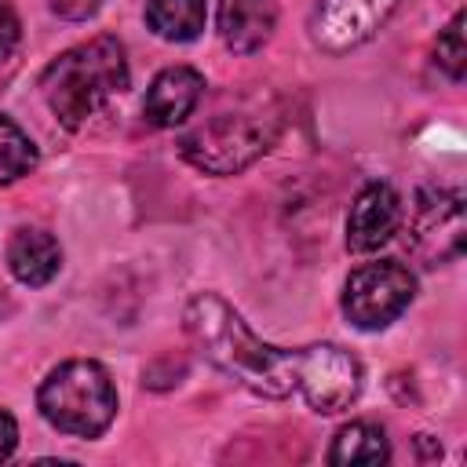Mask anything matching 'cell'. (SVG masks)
Returning <instances> with one entry per match:
<instances>
[{
	"label": "cell",
	"mask_w": 467,
	"mask_h": 467,
	"mask_svg": "<svg viewBox=\"0 0 467 467\" xmlns=\"http://www.w3.org/2000/svg\"><path fill=\"white\" fill-rule=\"evenodd\" d=\"M274 135L277 120L263 109L215 113L179 139V153L208 175H237L270 150Z\"/></svg>",
	"instance_id": "277c9868"
},
{
	"label": "cell",
	"mask_w": 467,
	"mask_h": 467,
	"mask_svg": "<svg viewBox=\"0 0 467 467\" xmlns=\"http://www.w3.org/2000/svg\"><path fill=\"white\" fill-rule=\"evenodd\" d=\"M434 62L445 69L449 80H463V69H467V44H463V11H456L449 18V26L438 33V44H434Z\"/></svg>",
	"instance_id": "2e32d148"
},
{
	"label": "cell",
	"mask_w": 467,
	"mask_h": 467,
	"mask_svg": "<svg viewBox=\"0 0 467 467\" xmlns=\"http://www.w3.org/2000/svg\"><path fill=\"white\" fill-rule=\"evenodd\" d=\"M15 445H18V423L7 409H0V460H7L15 452Z\"/></svg>",
	"instance_id": "d6986e66"
},
{
	"label": "cell",
	"mask_w": 467,
	"mask_h": 467,
	"mask_svg": "<svg viewBox=\"0 0 467 467\" xmlns=\"http://www.w3.org/2000/svg\"><path fill=\"white\" fill-rule=\"evenodd\" d=\"M208 18V0H146V26L171 44L201 36Z\"/></svg>",
	"instance_id": "5bb4252c"
},
{
	"label": "cell",
	"mask_w": 467,
	"mask_h": 467,
	"mask_svg": "<svg viewBox=\"0 0 467 467\" xmlns=\"http://www.w3.org/2000/svg\"><path fill=\"white\" fill-rule=\"evenodd\" d=\"M390 460V441L383 434V427L368 423V420H354L347 427H339V434L332 438L328 449V463L336 467H372V463H387Z\"/></svg>",
	"instance_id": "4fadbf2b"
},
{
	"label": "cell",
	"mask_w": 467,
	"mask_h": 467,
	"mask_svg": "<svg viewBox=\"0 0 467 467\" xmlns=\"http://www.w3.org/2000/svg\"><path fill=\"white\" fill-rule=\"evenodd\" d=\"M7 266H11V274H15L22 285L40 288V285H47V281L58 274V266H62V248H58V241H55L47 230L22 226V230H15V237H11V244H7Z\"/></svg>",
	"instance_id": "7c38bea8"
},
{
	"label": "cell",
	"mask_w": 467,
	"mask_h": 467,
	"mask_svg": "<svg viewBox=\"0 0 467 467\" xmlns=\"http://www.w3.org/2000/svg\"><path fill=\"white\" fill-rule=\"evenodd\" d=\"M51 4V11L58 15V18H66V22H84V18H91L106 0H47Z\"/></svg>",
	"instance_id": "e0dca14e"
},
{
	"label": "cell",
	"mask_w": 467,
	"mask_h": 467,
	"mask_svg": "<svg viewBox=\"0 0 467 467\" xmlns=\"http://www.w3.org/2000/svg\"><path fill=\"white\" fill-rule=\"evenodd\" d=\"M296 390L314 412H343L361 394V365L339 343H314L296 350Z\"/></svg>",
	"instance_id": "8992f818"
},
{
	"label": "cell",
	"mask_w": 467,
	"mask_h": 467,
	"mask_svg": "<svg viewBox=\"0 0 467 467\" xmlns=\"http://www.w3.org/2000/svg\"><path fill=\"white\" fill-rule=\"evenodd\" d=\"M128 88V58L117 36H91L62 51L40 77L44 102L66 128H84L109 99Z\"/></svg>",
	"instance_id": "7a4b0ae2"
},
{
	"label": "cell",
	"mask_w": 467,
	"mask_h": 467,
	"mask_svg": "<svg viewBox=\"0 0 467 467\" xmlns=\"http://www.w3.org/2000/svg\"><path fill=\"white\" fill-rule=\"evenodd\" d=\"M412 296H416V277L401 263L394 259L365 263L343 285V314L354 328L379 332L409 310Z\"/></svg>",
	"instance_id": "5b68a950"
},
{
	"label": "cell",
	"mask_w": 467,
	"mask_h": 467,
	"mask_svg": "<svg viewBox=\"0 0 467 467\" xmlns=\"http://www.w3.org/2000/svg\"><path fill=\"white\" fill-rule=\"evenodd\" d=\"M36 168V146L33 139L11 120L0 117V182H15Z\"/></svg>",
	"instance_id": "9a60e30c"
},
{
	"label": "cell",
	"mask_w": 467,
	"mask_h": 467,
	"mask_svg": "<svg viewBox=\"0 0 467 467\" xmlns=\"http://www.w3.org/2000/svg\"><path fill=\"white\" fill-rule=\"evenodd\" d=\"M398 0H317L310 11V36L328 55H347L376 36Z\"/></svg>",
	"instance_id": "ba28073f"
},
{
	"label": "cell",
	"mask_w": 467,
	"mask_h": 467,
	"mask_svg": "<svg viewBox=\"0 0 467 467\" xmlns=\"http://www.w3.org/2000/svg\"><path fill=\"white\" fill-rule=\"evenodd\" d=\"M182 325L201 358L237 379L244 390L259 398H288L296 390V350L263 343L223 296H193L186 303Z\"/></svg>",
	"instance_id": "6da1fadb"
},
{
	"label": "cell",
	"mask_w": 467,
	"mask_h": 467,
	"mask_svg": "<svg viewBox=\"0 0 467 467\" xmlns=\"http://www.w3.org/2000/svg\"><path fill=\"white\" fill-rule=\"evenodd\" d=\"M18 33H22V26H18V15L0 0V58L18 44Z\"/></svg>",
	"instance_id": "ac0fdd59"
},
{
	"label": "cell",
	"mask_w": 467,
	"mask_h": 467,
	"mask_svg": "<svg viewBox=\"0 0 467 467\" xmlns=\"http://www.w3.org/2000/svg\"><path fill=\"white\" fill-rule=\"evenodd\" d=\"M412 252L427 266L452 263L463 252V197L445 186H427L416 193L412 219Z\"/></svg>",
	"instance_id": "52a82bcc"
},
{
	"label": "cell",
	"mask_w": 467,
	"mask_h": 467,
	"mask_svg": "<svg viewBox=\"0 0 467 467\" xmlns=\"http://www.w3.org/2000/svg\"><path fill=\"white\" fill-rule=\"evenodd\" d=\"M201 95H204V77L193 66H168L153 77L142 99V113L153 128H175L197 109Z\"/></svg>",
	"instance_id": "30bf717a"
},
{
	"label": "cell",
	"mask_w": 467,
	"mask_h": 467,
	"mask_svg": "<svg viewBox=\"0 0 467 467\" xmlns=\"http://www.w3.org/2000/svg\"><path fill=\"white\" fill-rule=\"evenodd\" d=\"M36 405L55 431L73 438H99L117 416V387L106 365L73 358L47 372L36 390Z\"/></svg>",
	"instance_id": "3957f363"
},
{
	"label": "cell",
	"mask_w": 467,
	"mask_h": 467,
	"mask_svg": "<svg viewBox=\"0 0 467 467\" xmlns=\"http://www.w3.org/2000/svg\"><path fill=\"white\" fill-rule=\"evenodd\" d=\"M277 29V0H219V36L230 51H259Z\"/></svg>",
	"instance_id": "8fae6325"
},
{
	"label": "cell",
	"mask_w": 467,
	"mask_h": 467,
	"mask_svg": "<svg viewBox=\"0 0 467 467\" xmlns=\"http://www.w3.org/2000/svg\"><path fill=\"white\" fill-rule=\"evenodd\" d=\"M401 226V197L390 182H368L358 190L350 215H347V248L350 252H376L387 244Z\"/></svg>",
	"instance_id": "9c48e42d"
}]
</instances>
